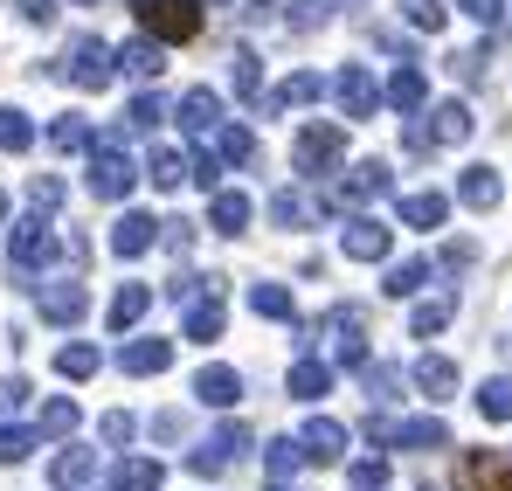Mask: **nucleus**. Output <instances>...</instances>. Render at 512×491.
Masks as SVG:
<instances>
[{
    "label": "nucleus",
    "instance_id": "obj_1",
    "mask_svg": "<svg viewBox=\"0 0 512 491\" xmlns=\"http://www.w3.org/2000/svg\"><path fill=\"white\" fill-rule=\"evenodd\" d=\"M84 187L97 201H125L132 187H139V160L125 153V132H104V139H90V173Z\"/></svg>",
    "mask_w": 512,
    "mask_h": 491
},
{
    "label": "nucleus",
    "instance_id": "obj_2",
    "mask_svg": "<svg viewBox=\"0 0 512 491\" xmlns=\"http://www.w3.org/2000/svg\"><path fill=\"white\" fill-rule=\"evenodd\" d=\"M381 194H395V166L388 160H353V166H340L326 208H367V201H381Z\"/></svg>",
    "mask_w": 512,
    "mask_h": 491
},
{
    "label": "nucleus",
    "instance_id": "obj_3",
    "mask_svg": "<svg viewBox=\"0 0 512 491\" xmlns=\"http://www.w3.org/2000/svg\"><path fill=\"white\" fill-rule=\"evenodd\" d=\"M132 14L153 42H194L201 35V0H132Z\"/></svg>",
    "mask_w": 512,
    "mask_h": 491
},
{
    "label": "nucleus",
    "instance_id": "obj_4",
    "mask_svg": "<svg viewBox=\"0 0 512 491\" xmlns=\"http://www.w3.org/2000/svg\"><path fill=\"white\" fill-rule=\"evenodd\" d=\"M250 443H256V436L243 429V422H222V429H208V436L187 450V471H194V478H215L222 464H243V457H250Z\"/></svg>",
    "mask_w": 512,
    "mask_h": 491
},
{
    "label": "nucleus",
    "instance_id": "obj_5",
    "mask_svg": "<svg viewBox=\"0 0 512 491\" xmlns=\"http://www.w3.org/2000/svg\"><path fill=\"white\" fill-rule=\"evenodd\" d=\"M291 166H298L305 180H319V173L346 166V125H305L298 146H291Z\"/></svg>",
    "mask_w": 512,
    "mask_h": 491
},
{
    "label": "nucleus",
    "instance_id": "obj_6",
    "mask_svg": "<svg viewBox=\"0 0 512 491\" xmlns=\"http://www.w3.org/2000/svg\"><path fill=\"white\" fill-rule=\"evenodd\" d=\"M56 77L77 83V90H104V83L118 77V56H111L97 35H77V42H70V56L56 63Z\"/></svg>",
    "mask_w": 512,
    "mask_h": 491
},
{
    "label": "nucleus",
    "instance_id": "obj_7",
    "mask_svg": "<svg viewBox=\"0 0 512 491\" xmlns=\"http://www.w3.org/2000/svg\"><path fill=\"white\" fill-rule=\"evenodd\" d=\"M56 229H49V215H28V222H14V243H7V256H14V270H49L56 263Z\"/></svg>",
    "mask_w": 512,
    "mask_h": 491
},
{
    "label": "nucleus",
    "instance_id": "obj_8",
    "mask_svg": "<svg viewBox=\"0 0 512 491\" xmlns=\"http://www.w3.org/2000/svg\"><path fill=\"white\" fill-rule=\"evenodd\" d=\"M326 90L340 97V111H346V118H353V125L381 111V83H374V70H367V63H346V70H340V77H333V83H326Z\"/></svg>",
    "mask_w": 512,
    "mask_h": 491
},
{
    "label": "nucleus",
    "instance_id": "obj_9",
    "mask_svg": "<svg viewBox=\"0 0 512 491\" xmlns=\"http://www.w3.org/2000/svg\"><path fill=\"white\" fill-rule=\"evenodd\" d=\"M423 132H429V146H464L478 132V118H471L464 97H443V104H423Z\"/></svg>",
    "mask_w": 512,
    "mask_h": 491
},
{
    "label": "nucleus",
    "instance_id": "obj_10",
    "mask_svg": "<svg viewBox=\"0 0 512 491\" xmlns=\"http://www.w3.org/2000/svg\"><path fill=\"white\" fill-rule=\"evenodd\" d=\"M457 491H512V457H499V450H464L457 457Z\"/></svg>",
    "mask_w": 512,
    "mask_h": 491
},
{
    "label": "nucleus",
    "instance_id": "obj_11",
    "mask_svg": "<svg viewBox=\"0 0 512 491\" xmlns=\"http://www.w3.org/2000/svg\"><path fill=\"white\" fill-rule=\"evenodd\" d=\"M409 388L429 395V402H450V395L464 388V374H457V360H450V353H423V360L409 367Z\"/></svg>",
    "mask_w": 512,
    "mask_h": 491
},
{
    "label": "nucleus",
    "instance_id": "obj_12",
    "mask_svg": "<svg viewBox=\"0 0 512 491\" xmlns=\"http://www.w3.org/2000/svg\"><path fill=\"white\" fill-rule=\"evenodd\" d=\"M173 118H180V132H187V139H208V132L222 125V97H215L208 83H194V90L173 104Z\"/></svg>",
    "mask_w": 512,
    "mask_h": 491
},
{
    "label": "nucleus",
    "instance_id": "obj_13",
    "mask_svg": "<svg viewBox=\"0 0 512 491\" xmlns=\"http://www.w3.org/2000/svg\"><path fill=\"white\" fill-rule=\"evenodd\" d=\"M388 243H395V229H388V222H367V215H353V222L340 229V249L353 256V263H381Z\"/></svg>",
    "mask_w": 512,
    "mask_h": 491
},
{
    "label": "nucleus",
    "instance_id": "obj_14",
    "mask_svg": "<svg viewBox=\"0 0 512 491\" xmlns=\"http://www.w3.org/2000/svg\"><path fill=\"white\" fill-rule=\"evenodd\" d=\"M90 312V291L77 284V277H56V284H42V319L49 326H77Z\"/></svg>",
    "mask_w": 512,
    "mask_h": 491
},
{
    "label": "nucleus",
    "instance_id": "obj_15",
    "mask_svg": "<svg viewBox=\"0 0 512 491\" xmlns=\"http://www.w3.org/2000/svg\"><path fill=\"white\" fill-rule=\"evenodd\" d=\"M229 326V312H222V291H208V298H194L187 312H180V339H194V346H215Z\"/></svg>",
    "mask_w": 512,
    "mask_h": 491
},
{
    "label": "nucleus",
    "instance_id": "obj_16",
    "mask_svg": "<svg viewBox=\"0 0 512 491\" xmlns=\"http://www.w3.org/2000/svg\"><path fill=\"white\" fill-rule=\"evenodd\" d=\"M381 104H395L402 118H423V104H429L423 63H395V77H388V90H381Z\"/></svg>",
    "mask_w": 512,
    "mask_h": 491
},
{
    "label": "nucleus",
    "instance_id": "obj_17",
    "mask_svg": "<svg viewBox=\"0 0 512 491\" xmlns=\"http://www.w3.org/2000/svg\"><path fill=\"white\" fill-rule=\"evenodd\" d=\"M298 450H305V464H340L346 457V429L326 422V415H312V422L298 429Z\"/></svg>",
    "mask_w": 512,
    "mask_h": 491
},
{
    "label": "nucleus",
    "instance_id": "obj_18",
    "mask_svg": "<svg viewBox=\"0 0 512 491\" xmlns=\"http://www.w3.org/2000/svg\"><path fill=\"white\" fill-rule=\"evenodd\" d=\"M319 97H326V83L312 77V70H298V77L277 83V90H270V97H263L256 111H263V118H277V111H305V104H319Z\"/></svg>",
    "mask_w": 512,
    "mask_h": 491
},
{
    "label": "nucleus",
    "instance_id": "obj_19",
    "mask_svg": "<svg viewBox=\"0 0 512 491\" xmlns=\"http://www.w3.org/2000/svg\"><path fill=\"white\" fill-rule=\"evenodd\" d=\"M153 243H160V222H153L146 208H125V215L111 222V249H118V256H146Z\"/></svg>",
    "mask_w": 512,
    "mask_h": 491
},
{
    "label": "nucleus",
    "instance_id": "obj_20",
    "mask_svg": "<svg viewBox=\"0 0 512 491\" xmlns=\"http://www.w3.org/2000/svg\"><path fill=\"white\" fill-rule=\"evenodd\" d=\"M270 215H277V229H319V215H326V201H312V194H298V187H277L270 194Z\"/></svg>",
    "mask_w": 512,
    "mask_h": 491
},
{
    "label": "nucleus",
    "instance_id": "obj_21",
    "mask_svg": "<svg viewBox=\"0 0 512 491\" xmlns=\"http://www.w3.org/2000/svg\"><path fill=\"white\" fill-rule=\"evenodd\" d=\"M443 222H450V194H436V187H423V194H402V229L436 236Z\"/></svg>",
    "mask_w": 512,
    "mask_h": 491
},
{
    "label": "nucleus",
    "instance_id": "obj_22",
    "mask_svg": "<svg viewBox=\"0 0 512 491\" xmlns=\"http://www.w3.org/2000/svg\"><path fill=\"white\" fill-rule=\"evenodd\" d=\"M201 146L222 160V173H229V166H250V160H256V132H250V125H229V118H222V125L201 139Z\"/></svg>",
    "mask_w": 512,
    "mask_h": 491
},
{
    "label": "nucleus",
    "instance_id": "obj_23",
    "mask_svg": "<svg viewBox=\"0 0 512 491\" xmlns=\"http://www.w3.org/2000/svg\"><path fill=\"white\" fill-rule=\"evenodd\" d=\"M111 56H118V70H125V77H139V83H153L160 70H167V42H153V35H132V42H125V49H111Z\"/></svg>",
    "mask_w": 512,
    "mask_h": 491
},
{
    "label": "nucleus",
    "instance_id": "obj_24",
    "mask_svg": "<svg viewBox=\"0 0 512 491\" xmlns=\"http://www.w3.org/2000/svg\"><path fill=\"white\" fill-rule=\"evenodd\" d=\"M250 194L243 187H215V201H208V222H215V236H243L250 229Z\"/></svg>",
    "mask_w": 512,
    "mask_h": 491
},
{
    "label": "nucleus",
    "instance_id": "obj_25",
    "mask_svg": "<svg viewBox=\"0 0 512 491\" xmlns=\"http://www.w3.org/2000/svg\"><path fill=\"white\" fill-rule=\"evenodd\" d=\"M499 194H506L499 166H464V173H457V201H464V208H499Z\"/></svg>",
    "mask_w": 512,
    "mask_h": 491
},
{
    "label": "nucleus",
    "instance_id": "obj_26",
    "mask_svg": "<svg viewBox=\"0 0 512 491\" xmlns=\"http://www.w3.org/2000/svg\"><path fill=\"white\" fill-rule=\"evenodd\" d=\"M194 395H201L208 409H236V402H243V374H236V367H201V374H194Z\"/></svg>",
    "mask_w": 512,
    "mask_h": 491
},
{
    "label": "nucleus",
    "instance_id": "obj_27",
    "mask_svg": "<svg viewBox=\"0 0 512 491\" xmlns=\"http://www.w3.org/2000/svg\"><path fill=\"white\" fill-rule=\"evenodd\" d=\"M167 118H173V104H167V97H160V90H139V97L125 104V118H118V132H125V139H132V132H160Z\"/></svg>",
    "mask_w": 512,
    "mask_h": 491
},
{
    "label": "nucleus",
    "instance_id": "obj_28",
    "mask_svg": "<svg viewBox=\"0 0 512 491\" xmlns=\"http://www.w3.org/2000/svg\"><path fill=\"white\" fill-rule=\"evenodd\" d=\"M167 360H173V339H132V346H118L125 374H167Z\"/></svg>",
    "mask_w": 512,
    "mask_h": 491
},
{
    "label": "nucleus",
    "instance_id": "obj_29",
    "mask_svg": "<svg viewBox=\"0 0 512 491\" xmlns=\"http://www.w3.org/2000/svg\"><path fill=\"white\" fill-rule=\"evenodd\" d=\"M429 277H436V263H429V256H402V263L381 277V291H388V298H416Z\"/></svg>",
    "mask_w": 512,
    "mask_h": 491
},
{
    "label": "nucleus",
    "instance_id": "obj_30",
    "mask_svg": "<svg viewBox=\"0 0 512 491\" xmlns=\"http://www.w3.org/2000/svg\"><path fill=\"white\" fill-rule=\"evenodd\" d=\"M395 443H402V450H443L450 429H443L436 415H402V422H395Z\"/></svg>",
    "mask_w": 512,
    "mask_h": 491
},
{
    "label": "nucleus",
    "instance_id": "obj_31",
    "mask_svg": "<svg viewBox=\"0 0 512 491\" xmlns=\"http://www.w3.org/2000/svg\"><path fill=\"white\" fill-rule=\"evenodd\" d=\"M49 478H56V485H63V491L90 485V478H97V450H84V443H70V450H63V457L49 464Z\"/></svg>",
    "mask_w": 512,
    "mask_h": 491
},
{
    "label": "nucleus",
    "instance_id": "obj_32",
    "mask_svg": "<svg viewBox=\"0 0 512 491\" xmlns=\"http://www.w3.org/2000/svg\"><path fill=\"white\" fill-rule=\"evenodd\" d=\"M250 312H256V319H277V326H291V319H298V298H291L284 284H250Z\"/></svg>",
    "mask_w": 512,
    "mask_h": 491
},
{
    "label": "nucleus",
    "instance_id": "obj_33",
    "mask_svg": "<svg viewBox=\"0 0 512 491\" xmlns=\"http://www.w3.org/2000/svg\"><path fill=\"white\" fill-rule=\"evenodd\" d=\"M139 173H146V180H153V187H180V180H187V153H180V146H153V153H146V166H139Z\"/></svg>",
    "mask_w": 512,
    "mask_h": 491
},
{
    "label": "nucleus",
    "instance_id": "obj_34",
    "mask_svg": "<svg viewBox=\"0 0 512 491\" xmlns=\"http://www.w3.org/2000/svg\"><path fill=\"white\" fill-rule=\"evenodd\" d=\"M160 457H118V471H111V485L118 491H160Z\"/></svg>",
    "mask_w": 512,
    "mask_h": 491
},
{
    "label": "nucleus",
    "instance_id": "obj_35",
    "mask_svg": "<svg viewBox=\"0 0 512 491\" xmlns=\"http://www.w3.org/2000/svg\"><path fill=\"white\" fill-rule=\"evenodd\" d=\"M291 395H298V402H326V395H333V367H326V360H298V367H291Z\"/></svg>",
    "mask_w": 512,
    "mask_h": 491
},
{
    "label": "nucleus",
    "instance_id": "obj_36",
    "mask_svg": "<svg viewBox=\"0 0 512 491\" xmlns=\"http://www.w3.org/2000/svg\"><path fill=\"white\" fill-rule=\"evenodd\" d=\"M263 471H270V485H291V478L305 471V450H298V436H277V443L263 450Z\"/></svg>",
    "mask_w": 512,
    "mask_h": 491
},
{
    "label": "nucleus",
    "instance_id": "obj_37",
    "mask_svg": "<svg viewBox=\"0 0 512 491\" xmlns=\"http://www.w3.org/2000/svg\"><path fill=\"white\" fill-rule=\"evenodd\" d=\"M146 305H153L146 284H118V298H111V332H132L139 319H146Z\"/></svg>",
    "mask_w": 512,
    "mask_h": 491
},
{
    "label": "nucleus",
    "instance_id": "obj_38",
    "mask_svg": "<svg viewBox=\"0 0 512 491\" xmlns=\"http://www.w3.org/2000/svg\"><path fill=\"white\" fill-rule=\"evenodd\" d=\"M229 83H236L243 104H263V63H256V49H236L229 56Z\"/></svg>",
    "mask_w": 512,
    "mask_h": 491
},
{
    "label": "nucleus",
    "instance_id": "obj_39",
    "mask_svg": "<svg viewBox=\"0 0 512 491\" xmlns=\"http://www.w3.org/2000/svg\"><path fill=\"white\" fill-rule=\"evenodd\" d=\"M97 367H104V353H97L90 339H70V346L56 353V374H63V381H90Z\"/></svg>",
    "mask_w": 512,
    "mask_h": 491
},
{
    "label": "nucleus",
    "instance_id": "obj_40",
    "mask_svg": "<svg viewBox=\"0 0 512 491\" xmlns=\"http://www.w3.org/2000/svg\"><path fill=\"white\" fill-rule=\"evenodd\" d=\"M35 443H42V429H28V422H0V464H28Z\"/></svg>",
    "mask_w": 512,
    "mask_h": 491
},
{
    "label": "nucleus",
    "instance_id": "obj_41",
    "mask_svg": "<svg viewBox=\"0 0 512 491\" xmlns=\"http://www.w3.org/2000/svg\"><path fill=\"white\" fill-rule=\"evenodd\" d=\"M450 319H457V305H450V298H429V305H416L409 332H416V339H443V332H450Z\"/></svg>",
    "mask_w": 512,
    "mask_h": 491
},
{
    "label": "nucleus",
    "instance_id": "obj_42",
    "mask_svg": "<svg viewBox=\"0 0 512 491\" xmlns=\"http://www.w3.org/2000/svg\"><path fill=\"white\" fill-rule=\"evenodd\" d=\"M478 415H485V422H512V374H492V381L478 388Z\"/></svg>",
    "mask_w": 512,
    "mask_h": 491
},
{
    "label": "nucleus",
    "instance_id": "obj_43",
    "mask_svg": "<svg viewBox=\"0 0 512 491\" xmlns=\"http://www.w3.org/2000/svg\"><path fill=\"white\" fill-rule=\"evenodd\" d=\"M77 422H84V409H77L70 395H56V402H42V422H35V429H42V436H77Z\"/></svg>",
    "mask_w": 512,
    "mask_h": 491
},
{
    "label": "nucleus",
    "instance_id": "obj_44",
    "mask_svg": "<svg viewBox=\"0 0 512 491\" xmlns=\"http://www.w3.org/2000/svg\"><path fill=\"white\" fill-rule=\"evenodd\" d=\"M28 146H35V125H28V111L0 104V153H28Z\"/></svg>",
    "mask_w": 512,
    "mask_h": 491
},
{
    "label": "nucleus",
    "instance_id": "obj_45",
    "mask_svg": "<svg viewBox=\"0 0 512 491\" xmlns=\"http://www.w3.org/2000/svg\"><path fill=\"white\" fill-rule=\"evenodd\" d=\"M49 146H56V153H84V146H90V125H84V111H63V118L49 125Z\"/></svg>",
    "mask_w": 512,
    "mask_h": 491
},
{
    "label": "nucleus",
    "instance_id": "obj_46",
    "mask_svg": "<svg viewBox=\"0 0 512 491\" xmlns=\"http://www.w3.org/2000/svg\"><path fill=\"white\" fill-rule=\"evenodd\" d=\"M333 21V0H291L284 7V28H298V35H312V28H326Z\"/></svg>",
    "mask_w": 512,
    "mask_h": 491
},
{
    "label": "nucleus",
    "instance_id": "obj_47",
    "mask_svg": "<svg viewBox=\"0 0 512 491\" xmlns=\"http://www.w3.org/2000/svg\"><path fill=\"white\" fill-rule=\"evenodd\" d=\"M346 485L353 491H381L388 485V457H381V450H374V457H353V464H346Z\"/></svg>",
    "mask_w": 512,
    "mask_h": 491
},
{
    "label": "nucleus",
    "instance_id": "obj_48",
    "mask_svg": "<svg viewBox=\"0 0 512 491\" xmlns=\"http://www.w3.org/2000/svg\"><path fill=\"white\" fill-rule=\"evenodd\" d=\"M63 194H70V187H63L56 173H35V180H28V201H35V215H56V208H63Z\"/></svg>",
    "mask_w": 512,
    "mask_h": 491
},
{
    "label": "nucleus",
    "instance_id": "obj_49",
    "mask_svg": "<svg viewBox=\"0 0 512 491\" xmlns=\"http://www.w3.org/2000/svg\"><path fill=\"white\" fill-rule=\"evenodd\" d=\"M485 63H492V42H478V49H464V56H450V77L478 83V77H485Z\"/></svg>",
    "mask_w": 512,
    "mask_h": 491
},
{
    "label": "nucleus",
    "instance_id": "obj_50",
    "mask_svg": "<svg viewBox=\"0 0 512 491\" xmlns=\"http://www.w3.org/2000/svg\"><path fill=\"white\" fill-rule=\"evenodd\" d=\"M97 429H104V443H111V450H125V443L139 436V422H132V415H125V409H111V415H104V422H97Z\"/></svg>",
    "mask_w": 512,
    "mask_h": 491
},
{
    "label": "nucleus",
    "instance_id": "obj_51",
    "mask_svg": "<svg viewBox=\"0 0 512 491\" xmlns=\"http://www.w3.org/2000/svg\"><path fill=\"white\" fill-rule=\"evenodd\" d=\"M402 14H409L423 35H436V28H443V0H402Z\"/></svg>",
    "mask_w": 512,
    "mask_h": 491
},
{
    "label": "nucleus",
    "instance_id": "obj_52",
    "mask_svg": "<svg viewBox=\"0 0 512 491\" xmlns=\"http://www.w3.org/2000/svg\"><path fill=\"white\" fill-rule=\"evenodd\" d=\"M367 395H374V402H395V395H402V374H395V367H367Z\"/></svg>",
    "mask_w": 512,
    "mask_h": 491
},
{
    "label": "nucleus",
    "instance_id": "obj_53",
    "mask_svg": "<svg viewBox=\"0 0 512 491\" xmlns=\"http://www.w3.org/2000/svg\"><path fill=\"white\" fill-rule=\"evenodd\" d=\"M457 14H471L478 28H499L506 21V0H457Z\"/></svg>",
    "mask_w": 512,
    "mask_h": 491
},
{
    "label": "nucleus",
    "instance_id": "obj_54",
    "mask_svg": "<svg viewBox=\"0 0 512 491\" xmlns=\"http://www.w3.org/2000/svg\"><path fill=\"white\" fill-rule=\"evenodd\" d=\"M436 263H443V270H464V263H478V243H464V236H457V243H443Z\"/></svg>",
    "mask_w": 512,
    "mask_h": 491
},
{
    "label": "nucleus",
    "instance_id": "obj_55",
    "mask_svg": "<svg viewBox=\"0 0 512 491\" xmlns=\"http://www.w3.org/2000/svg\"><path fill=\"white\" fill-rule=\"evenodd\" d=\"M14 14L35 21V28H49V21H56V0H14Z\"/></svg>",
    "mask_w": 512,
    "mask_h": 491
},
{
    "label": "nucleus",
    "instance_id": "obj_56",
    "mask_svg": "<svg viewBox=\"0 0 512 491\" xmlns=\"http://www.w3.org/2000/svg\"><path fill=\"white\" fill-rule=\"evenodd\" d=\"M0 409H28V381H21V374L0 381Z\"/></svg>",
    "mask_w": 512,
    "mask_h": 491
},
{
    "label": "nucleus",
    "instance_id": "obj_57",
    "mask_svg": "<svg viewBox=\"0 0 512 491\" xmlns=\"http://www.w3.org/2000/svg\"><path fill=\"white\" fill-rule=\"evenodd\" d=\"M243 14H250V21H270V14H277V0H243Z\"/></svg>",
    "mask_w": 512,
    "mask_h": 491
},
{
    "label": "nucleus",
    "instance_id": "obj_58",
    "mask_svg": "<svg viewBox=\"0 0 512 491\" xmlns=\"http://www.w3.org/2000/svg\"><path fill=\"white\" fill-rule=\"evenodd\" d=\"M0 222H7V194H0Z\"/></svg>",
    "mask_w": 512,
    "mask_h": 491
},
{
    "label": "nucleus",
    "instance_id": "obj_59",
    "mask_svg": "<svg viewBox=\"0 0 512 491\" xmlns=\"http://www.w3.org/2000/svg\"><path fill=\"white\" fill-rule=\"evenodd\" d=\"M263 491H291V485H263Z\"/></svg>",
    "mask_w": 512,
    "mask_h": 491
},
{
    "label": "nucleus",
    "instance_id": "obj_60",
    "mask_svg": "<svg viewBox=\"0 0 512 491\" xmlns=\"http://www.w3.org/2000/svg\"><path fill=\"white\" fill-rule=\"evenodd\" d=\"M77 7H97V0H77Z\"/></svg>",
    "mask_w": 512,
    "mask_h": 491
}]
</instances>
